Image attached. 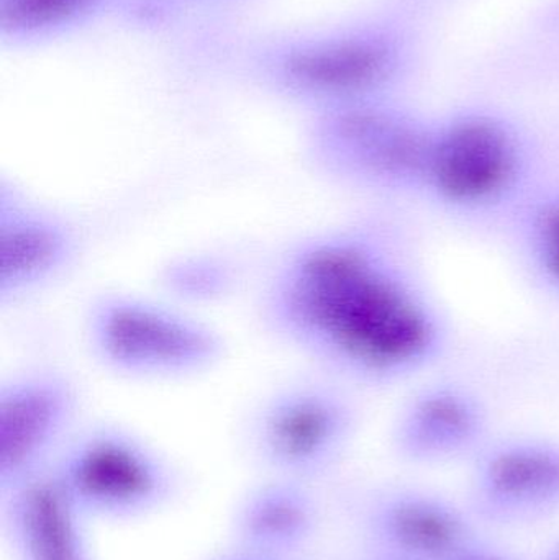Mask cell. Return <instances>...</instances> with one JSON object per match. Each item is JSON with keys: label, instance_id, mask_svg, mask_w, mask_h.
Masks as SVG:
<instances>
[{"label": "cell", "instance_id": "cell-1", "mask_svg": "<svg viewBox=\"0 0 559 560\" xmlns=\"http://www.w3.org/2000/svg\"><path fill=\"white\" fill-rule=\"evenodd\" d=\"M261 316L305 359L364 374L403 368L430 341L422 310L373 249L337 233L304 236L279 256L263 287Z\"/></svg>", "mask_w": 559, "mask_h": 560}, {"label": "cell", "instance_id": "cell-2", "mask_svg": "<svg viewBox=\"0 0 559 560\" xmlns=\"http://www.w3.org/2000/svg\"><path fill=\"white\" fill-rule=\"evenodd\" d=\"M92 358L120 377L170 381L212 371L226 354L222 332L180 306L130 292H104L85 308Z\"/></svg>", "mask_w": 559, "mask_h": 560}, {"label": "cell", "instance_id": "cell-3", "mask_svg": "<svg viewBox=\"0 0 559 560\" xmlns=\"http://www.w3.org/2000/svg\"><path fill=\"white\" fill-rule=\"evenodd\" d=\"M49 469L85 520L148 515L166 505L177 486L173 470L150 444L112 424L69 436Z\"/></svg>", "mask_w": 559, "mask_h": 560}, {"label": "cell", "instance_id": "cell-4", "mask_svg": "<svg viewBox=\"0 0 559 560\" xmlns=\"http://www.w3.org/2000/svg\"><path fill=\"white\" fill-rule=\"evenodd\" d=\"M348 427L340 397L304 378L279 385L259 401L249 444L268 474L308 483L334 463Z\"/></svg>", "mask_w": 559, "mask_h": 560}, {"label": "cell", "instance_id": "cell-5", "mask_svg": "<svg viewBox=\"0 0 559 560\" xmlns=\"http://www.w3.org/2000/svg\"><path fill=\"white\" fill-rule=\"evenodd\" d=\"M79 388L58 368H26L0 384L2 493L51 463L71 434Z\"/></svg>", "mask_w": 559, "mask_h": 560}, {"label": "cell", "instance_id": "cell-6", "mask_svg": "<svg viewBox=\"0 0 559 560\" xmlns=\"http://www.w3.org/2000/svg\"><path fill=\"white\" fill-rule=\"evenodd\" d=\"M79 255L71 222L2 179L0 183V303H19L61 279Z\"/></svg>", "mask_w": 559, "mask_h": 560}, {"label": "cell", "instance_id": "cell-7", "mask_svg": "<svg viewBox=\"0 0 559 560\" xmlns=\"http://www.w3.org/2000/svg\"><path fill=\"white\" fill-rule=\"evenodd\" d=\"M430 147L403 120L376 108H345L315 131L312 161L338 179L387 180L427 170Z\"/></svg>", "mask_w": 559, "mask_h": 560}, {"label": "cell", "instance_id": "cell-8", "mask_svg": "<svg viewBox=\"0 0 559 560\" xmlns=\"http://www.w3.org/2000/svg\"><path fill=\"white\" fill-rule=\"evenodd\" d=\"M426 171L449 199L479 202L511 183L515 150L498 125L473 118L456 124L430 147Z\"/></svg>", "mask_w": 559, "mask_h": 560}, {"label": "cell", "instance_id": "cell-9", "mask_svg": "<svg viewBox=\"0 0 559 560\" xmlns=\"http://www.w3.org/2000/svg\"><path fill=\"white\" fill-rule=\"evenodd\" d=\"M3 495L20 560H92L85 516L66 495L49 464Z\"/></svg>", "mask_w": 559, "mask_h": 560}, {"label": "cell", "instance_id": "cell-10", "mask_svg": "<svg viewBox=\"0 0 559 560\" xmlns=\"http://www.w3.org/2000/svg\"><path fill=\"white\" fill-rule=\"evenodd\" d=\"M317 525L308 483L271 474L240 497L230 522L236 548L284 559L307 548Z\"/></svg>", "mask_w": 559, "mask_h": 560}, {"label": "cell", "instance_id": "cell-11", "mask_svg": "<svg viewBox=\"0 0 559 560\" xmlns=\"http://www.w3.org/2000/svg\"><path fill=\"white\" fill-rule=\"evenodd\" d=\"M386 62L384 49L371 43H330L294 52L288 74L305 91L348 94L373 85L384 74Z\"/></svg>", "mask_w": 559, "mask_h": 560}, {"label": "cell", "instance_id": "cell-12", "mask_svg": "<svg viewBox=\"0 0 559 560\" xmlns=\"http://www.w3.org/2000/svg\"><path fill=\"white\" fill-rule=\"evenodd\" d=\"M94 0H7L2 23L12 30H36L55 25L91 5Z\"/></svg>", "mask_w": 559, "mask_h": 560}, {"label": "cell", "instance_id": "cell-13", "mask_svg": "<svg viewBox=\"0 0 559 560\" xmlns=\"http://www.w3.org/2000/svg\"><path fill=\"white\" fill-rule=\"evenodd\" d=\"M173 282L177 283L183 292L212 295L226 282V276L219 272L216 265L200 266L197 262H190L186 268H177L176 279Z\"/></svg>", "mask_w": 559, "mask_h": 560}, {"label": "cell", "instance_id": "cell-14", "mask_svg": "<svg viewBox=\"0 0 559 560\" xmlns=\"http://www.w3.org/2000/svg\"><path fill=\"white\" fill-rule=\"evenodd\" d=\"M544 248L548 268L559 279V209L548 213L545 219Z\"/></svg>", "mask_w": 559, "mask_h": 560}, {"label": "cell", "instance_id": "cell-15", "mask_svg": "<svg viewBox=\"0 0 559 560\" xmlns=\"http://www.w3.org/2000/svg\"><path fill=\"white\" fill-rule=\"evenodd\" d=\"M213 560H294V559H284V558H276V556L261 555V552L248 551V549L236 548L233 546L232 551L226 552V555L219 556Z\"/></svg>", "mask_w": 559, "mask_h": 560}]
</instances>
